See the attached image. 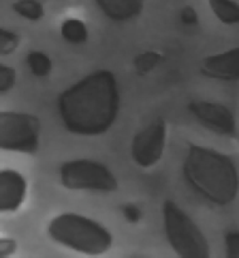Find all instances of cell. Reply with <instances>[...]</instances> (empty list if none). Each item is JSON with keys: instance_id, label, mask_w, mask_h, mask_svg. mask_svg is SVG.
Segmentation results:
<instances>
[{"instance_id": "6da1fadb", "label": "cell", "mask_w": 239, "mask_h": 258, "mask_svg": "<svg viewBox=\"0 0 239 258\" xmlns=\"http://www.w3.org/2000/svg\"><path fill=\"white\" fill-rule=\"evenodd\" d=\"M120 106L117 81L112 72L100 70L65 90L58 100L60 118L68 131L95 136L115 122Z\"/></svg>"}, {"instance_id": "7a4b0ae2", "label": "cell", "mask_w": 239, "mask_h": 258, "mask_svg": "<svg viewBox=\"0 0 239 258\" xmlns=\"http://www.w3.org/2000/svg\"><path fill=\"white\" fill-rule=\"evenodd\" d=\"M191 188L218 206H226L239 193V173L229 156L204 146L190 145L184 163Z\"/></svg>"}, {"instance_id": "3957f363", "label": "cell", "mask_w": 239, "mask_h": 258, "mask_svg": "<svg viewBox=\"0 0 239 258\" xmlns=\"http://www.w3.org/2000/svg\"><path fill=\"white\" fill-rule=\"evenodd\" d=\"M48 234L60 246L88 256L103 254L112 244V236L105 227L75 213L53 218L48 226Z\"/></svg>"}, {"instance_id": "277c9868", "label": "cell", "mask_w": 239, "mask_h": 258, "mask_svg": "<svg viewBox=\"0 0 239 258\" xmlns=\"http://www.w3.org/2000/svg\"><path fill=\"white\" fill-rule=\"evenodd\" d=\"M163 217L166 238L179 257H209L208 241L180 207L174 202L166 201L163 207Z\"/></svg>"}, {"instance_id": "5b68a950", "label": "cell", "mask_w": 239, "mask_h": 258, "mask_svg": "<svg viewBox=\"0 0 239 258\" xmlns=\"http://www.w3.org/2000/svg\"><path fill=\"white\" fill-rule=\"evenodd\" d=\"M60 181L70 190L113 191L118 184L107 166L87 159L67 161L60 168Z\"/></svg>"}, {"instance_id": "8992f818", "label": "cell", "mask_w": 239, "mask_h": 258, "mask_svg": "<svg viewBox=\"0 0 239 258\" xmlns=\"http://www.w3.org/2000/svg\"><path fill=\"white\" fill-rule=\"evenodd\" d=\"M40 123L35 116L20 112L0 115V146L3 150L34 153L38 149Z\"/></svg>"}, {"instance_id": "52a82bcc", "label": "cell", "mask_w": 239, "mask_h": 258, "mask_svg": "<svg viewBox=\"0 0 239 258\" xmlns=\"http://www.w3.org/2000/svg\"><path fill=\"white\" fill-rule=\"evenodd\" d=\"M166 143V125L163 118H156L133 138L131 155L142 168H151L161 159Z\"/></svg>"}, {"instance_id": "ba28073f", "label": "cell", "mask_w": 239, "mask_h": 258, "mask_svg": "<svg viewBox=\"0 0 239 258\" xmlns=\"http://www.w3.org/2000/svg\"><path fill=\"white\" fill-rule=\"evenodd\" d=\"M189 110L196 120L208 130L219 135L234 136L236 133V121L226 106L216 102L198 101L189 105Z\"/></svg>"}, {"instance_id": "9c48e42d", "label": "cell", "mask_w": 239, "mask_h": 258, "mask_svg": "<svg viewBox=\"0 0 239 258\" xmlns=\"http://www.w3.org/2000/svg\"><path fill=\"white\" fill-rule=\"evenodd\" d=\"M201 73L209 78L221 81L239 80V47L210 55L203 60Z\"/></svg>"}, {"instance_id": "30bf717a", "label": "cell", "mask_w": 239, "mask_h": 258, "mask_svg": "<svg viewBox=\"0 0 239 258\" xmlns=\"http://www.w3.org/2000/svg\"><path fill=\"white\" fill-rule=\"evenodd\" d=\"M27 183L19 173L3 170L0 174V208L3 212L15 211L24 201Z\"/></svg>"}, {"instance_id": "8fae6325", "label": "cell", "mask_w": 239, "mask_h": 258, "mask_svg": "<svg viewBox=\"0 0 239 258\" xmlns=\"http://www.w3.org/2000/svg\"><path fill=\"white\" fill-rule=\"evenodd\" d=\"M103 14L116 22H125L137 17L143 8V0H95Z\"/></svg>"}, {"instance_id": "7c38bea8", "label": "cell", "mask_w": 239, "mask_h": 258, "mask_svg": "<svg viewBox=\"0 0 239 258\" xmlns=\"http://www.w3.org/2000/svg\"><path fill=\"white\" fill-rule=\"evenodd\" d=\"M211 10L221 23L239 24V3L235 0H208Z\"/></svg>"}, {"instance_id": "4fadbf2b", "label": "cell", "mask_w": 239, "mask_h": 258, "mask_svg": "<svg viewBox=\"0 0 239 258\" xmlns=\"http://www.w3.org/2000/svg\"><path fill=\"white\" fill-rule=\"evenodd\" d=\"M62 35L68 42L79 44L86 42L88 33L83 22L78 19H68L62 25Z\"/></svg>"}, {"instance_id": "5bb4252c", "label": "cell", "mask_w": 239, "mask_h": 258, "mask_svg": "<svg viewBox=\"0 0 239 258\" xmlns=\"http://www.w3.org/2000/svg\"><path fill=\"white\" fill-rule=\"evenodd\" d=\"M13 9L29 20H39L44 15V8L38 0H18L13 4Z\"/></svg>"}, {"instance_id": "9a60e30c", "label": "cell", "mask_w": 239, "mask_h": 258, "mask_svg": "<svg viewBox=\"0 0 239 258\" xmlns=\"http://www.w3.org/2000/svg\"><path fill=\"white\" fill-rule=\"evenodd\" d=\"M27 64L37 77H45L52 71V62L49 57L42 52H32L27 57Z\"/></svg>"}, {"instance_id": "2e32d148", "label": "cell", "mask_w": 239, "mask_h": 258, "mask_svg": "<svg viewBox=\"0 0 239 258\" xmlns=\"http://www.w3.org/2000/svg\"><path fill=\"white\" fill-rule=\"evenodd\" d=\"M160 54L156 52H145L137 55L135 59V68L138 75L143 76L156 67L160 60Z\"/></svg>"}, {"instance_id": "e0dca14e", "label": "cell", "mask_w": 239, "mask_h": 258, "mask_svg": "<svg viewBox=\"0 0 239 258\" xmlns=\"http://www.w3.org/2000/svg\"><path fill=\"white\" fill-rule=\"evenodd\" d=\"M15 80H17V72L14 68L2 64L0 67V91L2 92L9 91L14 86Z\"/></svg>"}, {"instance_id": "ac0fdd59", "label": "cell", "mask_w": 239, "mask_h": 258, "mask_svg": "<svg viewBox=\"0 0 239 258\" xmlns=\"http://www.w3.org/2000/svg\"><path fill=\"white\" fill-rule=\"evenodd\" d=\"M226 256L239 258V231L229 232L225 237Z\"/></svg>"}, {"instance_id": "d6986e66", "label": "cell", "mask_w": 239, "mask_h": 258, "mask_svg": "<svg viewBox=\"0 0 239 258\" xmlns=\"http://www.w3.org/2000/svg\"><path fill=\"white\" fill-rule=\"evenodd\" d=\"M2 54H9L18 47V35L8 30H2Z\"/></svg>"}, {"instance_id": "ffe728a7", "label": "cell", "mask_w": 239, "mask_h": 258, "mask_svg": "<svg viewBox=\"0 0 239 258\" xmlns=\"http://www.w3.org/2000/svg\"><path fill=\"white\" fill-rule=\"evenodd\" d=\"M122 213L125 216V218L128 222H131V223H137L141 218L140 209L136 206H133V204H126L122 208Z\"/></svg>"}, {"instance_id": "44dd1931", "label": "cell", "mask_w": 239, "mask_h": 258, "mask_svg": "<svg viewBox=\"0 0 239 258\" xmlns=\"http://www.w3.org/2000/svg\"><path fill=\"white\" fill-rule=\"evenodd\" d=\"M180 17L181 20L188 25H194L198 23V14H196L194 8H191L190 5H186V7L181 10Z\"/></svg>"}]
</instances>
